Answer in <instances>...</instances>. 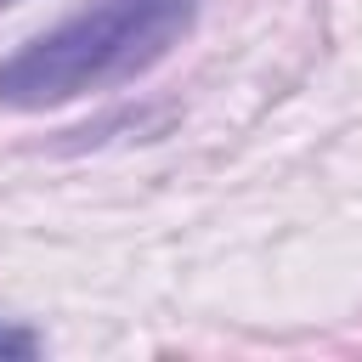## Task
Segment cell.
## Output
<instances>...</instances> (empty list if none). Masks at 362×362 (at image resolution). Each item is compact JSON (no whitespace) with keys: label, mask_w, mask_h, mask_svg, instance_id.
I'll list each match as a JSON object with an SVG mask.
<instances>
[{"label":"cell","mask_w":362,"mask_h":362,"mask_svg":"<svg viewBox=\"0 0 362 362\" xmlns=\"http://www.w3.org/2000/svg\"><path fill=\"white\" fill-rule=\"evenodd\" d=\"M34 351H40V339L28 328H6L0 322V356H34Z\"/></svg>","instance_id":"2"},{"label":"cell","mask_w":362,"mask_h":362,"mask_svg":"<svg viewBox=\"0 0 362 362\" xmlns=\"http://www.w3.org/2000/svg\"><path fill=\"white\" fill-rule=\"evenodd\" d=\"M204 0H90L51 34L0 62V102L62 107L102 85L153 68L198 17Z\"/></svg>","instance_id":"1"}]
</instances>
